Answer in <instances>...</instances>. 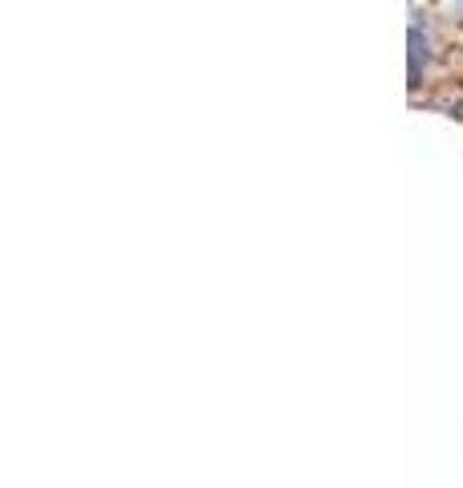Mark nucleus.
Returning a JSON list of instances; mask_svg holds the SVG:
<instances>
[]
</instances>
